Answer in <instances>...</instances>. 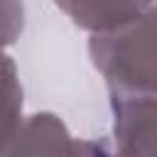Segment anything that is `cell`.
<instances>
[{"label": "cell", "mask_w": 157, "mask_h": 157, "mask_svg": "<svg viewBox=\"0 0 157 157\" xmlns=\"http://www.w3.org/2000/svg\"><path fill=\"white\" fill-rule=\"evenodd\" d=\"M96 69L108 78L110 93H155L157 52H155V12L91 39Z\"/></svg>", "instance_id": "1"}, {"label": "cell", "mask_w": 157, "mask_h": 157, "mask_svg": "<svg viewBox=\"0 0 157 157\" xmlns=\"http://www.w3.org/2000/svg\"><path fill=\"white\" fill-rule=\"evenodd\" d=\"M118 157H155V93H113Z\"/></svg>", "instance_id": "2"}, {"label": "cell", "mask_w": 157, "mask_h": 157, "mask_svg": "<svg viewBox=\"0 0 157 157\" xmlns=\"http://www.w3.org/2000/svg\"><path fill=\"white\" fill-rule=\"evenodd\" d=\"M71 142L59 118L39 113L17 125L0 157H69Z\"/></svg>", "instance_id": "3"}, {"label": "cell", "mask_w": 157, "mask_h": 157, "mask_svg": "<svg viewBox=\"0 0 157 157\" xmlns=\"http://www.w3.org/2000/svg\"><path fill=\"white\" fill-rule=\"evenodd\" d=\"M76 25L91 32H108L152 10L155 0H54Z\"/></svg>", "instance_id": "4"}, {"label": "cell", "mask_w": 157, "mask_h": 157, "mask_svg": "<svg viewBox=\"0 0 157 157\" xmlns=\"http://www.w3.org/2000/svg\"><path fill=\"white\" fill-rule=\"evenodd\" d=\"M22 113V88L10 56L0 54V152L15 135Z\"/></svg>", "instance_id": "5"}, {"label": "cell", "mask_w": 157, "mask_h": 157, "mask_svg": "<svg viewBox=\"0 0 157 157\" xmlns=\"http://www.w3.org/2000/svg\"><path fill=\"white\" fill-rule=\"evenodd\" d=\"M25 25L22 0H0V47L12 44Z\"/></svg>", "instance_id": "6"}, {"label": "cell", "mask_w": 157, "mask_h": 157, "mask_svg": "<svg viewBox=\"0 0 157 157\" xmlns=\"http://www.w3.org/2000/svg\"><path fill=\"white\" fill-rule=\"evenodd\" d=\"M69 157H113L103 142H91V140H74L71 142V155Z\"/></svg>", "instance_id": "7"}]
</instances>
